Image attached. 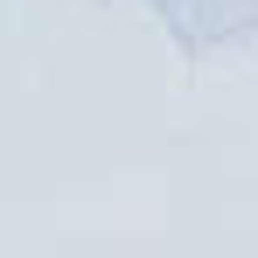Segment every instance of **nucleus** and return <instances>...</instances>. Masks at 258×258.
I'll return each mask as SVG.
<instances>
[]
</instances>
